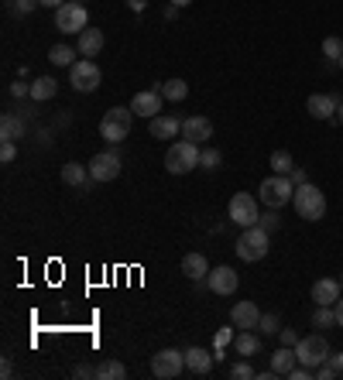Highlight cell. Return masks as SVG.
Masks as SVG:
<instances>
[{"label": "cell", "instance_id": "f6af8a7d", "mask_svg": "<svg viewBox=\"0 0 343 380\" xmlns=\"http://www.w3.org/2000/svg\"><path fill=\"white\" fill-rule=\"evenodd\" d=\"M175 18H179V7L168 4V7H165V21H175Z\"/></svg>", "mask_w": 343, "mask_h": 380}, {"label": "cell", "instance_id": "8fae6325", "mask_svg": "<svg viewBox=\"0 0 343 380\" xmlns=\"http://www.w3.org/2000/svg\"><path fill=\"white\" fill-rule=\"evenodd\" d=\"M237 271L234 267H227V264H220V267H213L210 274H206V288H210L213 295H234L237 291Z\"/></svg>", "mask_w": 343, "mask_h": 380}, {"label": "cell", "instance_id": "277c9868", "mask_svg": "<svg viewBox=\"0 0 343 380\" xmlns=\"http://www.w3.org/2000/svg\"><path fill=\"white\" fill-rule=\"evenodd\" d=\"M292 196H295V185H292L289 175H268L261 185H258V199H261L268 209H282V205H289Z\"/></svg>", "mask_w": 343, "mask_h": 380}, {"label": "cell", "instance_id": "7402d4cb", "mask_svg": "<svg viewBox=\"0 0 343 380\" xmlns=\"http://www.w3.org/2000/svg\"><path fill=\"white\" fill-rule=\"evenodd\" d=\"M234 350H237V356L261 353V336H258V329H240L234 336Z\"/></svg>", "mask_w": 343, "mask_h": 380}, {"label": "cell", "instance_id": "11a10c76", "mask_svg": "<svg viewBox=\"0 0 343 380\" xmlns=\"http://www.w3.org/2000/svg\"><path fill=\"white\" fill-rule=\"evenodd\" d=\"M340 284H343V274H340Z\"/></svg>", "mask_w": 343, "mask_h": 380}, {"label": "cell", "instance_id": "ab89813d", "mask_svg": "<svg viewBox=\"0 0 343 380\" xmlns=\"http://www.w3.org/2000/svg\"><path fill=\"white\" fill-rule=\"evenodd\" d=\"M11 96H14V100H25V96H31V82H21V79H18V82H11Z\"/></svg>", "mask_w": 343, "mask_h": 380}, {"label": "cell", "instance_id": "603a6c76", "mask_svg": "<svg viewBox=\"0 0 343 380\" xmlns=\"http://www.w3.org/2000/svg\"><path fill=\"white\" fill-rule=\"evenodd\" d=\"M299 363V356H295V346H278L275 353H271V370L278 374V377H289V370Z\"/></svg>", "mask_w": 343, "mask_h": 380}, {"label": "cell", "instance_id": "ac0fdd59", "mask_svg": "<svg viewBox=\"0 0 343 380\" xmlns=\"http://www.w3.org/2000/svg\"><path fill=\"white\" fill-rule=\"evenodd\" d=\"M76 49H80V55H86V58H96V55L104 51V31H100V27L80 31V34H76Z\"/></svg>", "mask_w": 343, "mask_h": 380}, {"label": "cell", "instance_id": "ba28073f", "mask_svg": "<svg viewBox=\"0 0 343 380\" xmlns=\"http://www.w3.org/2000/svg\"><path fill=\"white\" fill-rule=\"evenodd\" d=\"M151 374L158 380H175L185 374V353L179 350H158L151 356Z\"/></svg>", "mask_w": 343, "mask_h": 380}, {"label": "cell", "instance_id": "6f0895ef", "mask_svg": "<svg viewBox=\"0 0 343 380\" xmlns=\"http://www.w3.org/2000/svg\"><path fill=\"white\" fill-rule=\"evenodd\" d=\"M80 4H82V0H80Z\"/></svg>", "mask_w": 343, "mask_h": 380}, {"label": "cell", "instance_id": "cb8c5ba5", "mask_svg": "<svg viewBox=\"0 0 343 380\" xmlns=\"http://www.w3.org/2000/svg\"><path fill=\"white\" fill-rule=\"evenodd\" d=\"M25 134H27V124L18 113H4V117H0V137H4V141H21Z\"/></svg>", "mask_w": 343, "mask_h": 380}, {"label": "cell", "instance_id": "44dd1931", "mask_svg": "<svg viewBox=\"0 0 343 380\" xmlns=\"http://www.w3.org/2000/svg\"><path fill=\"white\" fill-rule=\"evenodd\" d=\"M62 182H66L69 189H86V182H93V178H89V165L66 161V165H62Z\"/></svg>", "mask_w": 343, "mask_h": 380}, {"label": "cell", "instance_id": "4dcf8cb0", "mask_svg": "<svg viewBox=\"0 0 343 380\" xmlns=\"http://www.w3.org/2000/svg\"><path fill=\"white\" fill-rule=\"evenodd\" d=\"M323 58H326V62H337V65H340V58H343V42L337 38V34L323 38Z\"/></svg>", "mask_w": 343, "mask_h": 380}, {"label": "cell", "instance_id": "b9f144b4", "mask_svg": "<svg viewBox=\"0 0 343 380\" xmlns=\"http://www.w3.org/2000/svg\"><path fill=\"white\" fill-rule=\"evenodd\" d=\"M278 339H282V346H299V336H295V329H278Z\"/></svg>", "mask_w": 343, "mask_h": 380}, {"label": "cell", "instance_id": "f5cc1de1", "mask_svg": "<svg viewBox=\"0 0 343 380\" xmlns=\"http://www.w3.org/2000/svg\"><path fill=\"white\" fill-rule=\"evenodd\" d=\"M337 120H340V124H343V103H340V106H337Z\"/></svg>", "mask_w": 343, "mask_h": 380}, {"label": "cell", "instance_id": "5bb4252c", "mask_svg": "<svg viewBox=\"0 0 343 380\" xmlns=\"http://www.w3.org/2000/svg\"><path fill=\"white\" fill-rule=\"evenodd\" d=\"M182 137L185 141H192V144H206V141L213 137V120L210 117H203V113L185 117L182 120Z\"/></svg>", "mask_w": 343, "mask_h": 380}, {"label": "cell", "instance_id": "e575fe53", "mask_svg": "<svg viewBox=\"0 0 343 380\" xmlns=\"http://www.w3.org/2000/svg\"><path fill=\"white\" fill-rule=\"evenodd\" d=\"M258 227H264L268 233H271V229H278V227H282V216H278V209H268V213H261Z\"/></svg>", "mask_w": 343, "mask_h": 380}, {"label": "cell", "instance_id": "30bf717a", "mask_svg": "<svg viewBox=\"0 0 343 380\" xmlns=\"http://www.w3.org/2000/svg\"><path fill=\"white\" fill-rule=\"evenodd\" d=\"M120 168H124V158L117 151H100L89 158V178L93 182H113L120 175Z\"/></svg>", "mask_w": 343, "mask_h": 380}, {"label": "cell", "instance_id": "f35d334b", "mask_svg": "<svg viewBox=\"0 0 343 380\" xmlns=\"http://www.w3.org/2000/svg\"><path fill=\"white\" fill-rule=\"evenodd\" d=\"M316 377L319 380H337V377H340V370H337V367L326 360V363H319V367H316Z\"/></svg>", "mask_w": 343, "mask_h": 380}, {"label": "cell", "instance_id": "7bdbcfd3", "mask_svg": "<svg viewBox=\"0 0 343 380\" xmlns=\"http://www.w3.org/2000/svg\"><path fill=\"white\" fill-rule=\"evenodd\" d=\"M73 377H80V380H86V377H96V370H93V367H86V363H80V367L73 370Z\"/></svg>", "mask_w": 343, "mask_h": 380}, {"label": "cell", "instance_id": "7a4b0ae2", "mask_svg": "<svg viewBox=\"0 0 343 380\" xmlns=\"http://www.w3.org/2000/svg\"><path fill=\"white\" fill-rule=\"evenodd\" d=\"M292 203H295V213L302 216V220H309V223H316L326 216V196H323V189L316 185H295V196H292Z\"/></svg>", "mask_w": 343, "mask_h": 380}, {"label": "cell", "instance_id": "7dc6e473", "mask_svg": "<svg viewBox=\"0 0 343 380\" xmlns=\"http://www.w3.org/2000/svg\"><path fill=\"white\" fill-rule=\"evenodd\" d=\"M333 308H337V326H340V329H343V295H340V302L333 305Z\"/></svg>", "mask_w": 343, "mask_h": 380}, {"label": "cell", "instance_id": "db71d44e", "mask_svg": "<svg viewBox=\"0 0 343 380\" xmlns=\"http://www.w3.org/2000/svg\"><path fill=\"white\" fill-rule=\"evenodd\" d=\"M340 69H343V58H340Z\"/></svg>", "mask_w": 343, "mask_h": 380}, {"label": "cell", "instance_id": "d4e9b609", "mask_svg": "<svg viewBox=\"0 0 343 380\" xmlns=\"http://www.w3.org/2000/svg\"><path fill=\"white\" fill-rule=\"evenodd\" d=\"M100 137L110 141V144H120V141H127L131 137V127L127 124H117V120H100Z\"/></svg>", "mask_w": 343, "mask_h": 380}, {"label": "cell", "instance_id": "6da1fadb", "mask_svg": "<svg viewBox=\"0 0 343 380\" xmlns=\"http://www.w3.org/2000/svg\"><path fill=\"white\" fill-rule=\"evenodd\" d=\"M199 154L203 144H192V141H172L168 151H165V172L168 175H189L192 168H199Z\"/></svg>", "mask_w": 343, "mask_h": 380}, {"label": "cell", "instance_id": "2e32d148", "mask_svg": "<svg viewBox=\"0 0 343 380\" xmlns=\"http://www.w3.org/2000/svg\"><path fill=\"white\" fill-rule=\"evenodd\" d=\"M148 134L158 137V141H172V137L182 134V120H179V117H165V113H158V117L148 120Z\"/></svg>", "mask_w": 343, "mask_h": 380}, {"label": "cell", "instance_id": "60d3db41", "mask_svg": "<svg viewBox=\"0 0 343 380\" xmlns=\"http://www.w3.org/2000/svg\"><path fill=\"white\" fill-rule=\"evenodd\" d=\"M35 7H42V4H38V0H14V11H18L21 18H27Z\"/></svg>", "mask_w": 343, "mask_h": 380}, {"label": "cell", "instance_id": "52a82bcc", "mask_svg": "<svg viewBox=\"0 0 343 380\" xmlns=\"http://www.w3.org/2000/svg\"><path fill=\"white\" fill-rule=\"evenodd\" d=\"M295 356H299V363L302 367H309V370H316L319 363H326L330 360V343H326V336H302L299 339V346H295Z\"/></svg>", "mask_w": 343, "mask_h": 380}, {"label": "cell", "instance_id": "8992f818", "mask_svg": "<svg viewBox=\"0 0 343 380\" xmlns=\"http://www.w3.org/2000/svg\"><path fill=\"white\" fill-rule=\"evenodd\" d=\"M86 25H89V14L80 0H66L62 7H55V27L62 34H80L86 31Z\"/></svg>", "mask_w": 343, "mask_h": 380}, {"label": "cell", "instance_id": "5b68a950", "mask_svg": "<svg viewBox=\"0 0 343 380\" xmlns=\"http://www.w3.org/2000/svg\"><path fill=\"white\" fill-rule=\"evenodd\" d=\"M258 203H261V199H254L251 192H234V196H230V205H227V220L237 223L240 229L258 227V220H261Z\"/></svg>", "mask_w": 343, "mask_h": 380}, {"label": "cell", "instance_id": "9f6ffc18", "mask_svg": "<svg viewBox=\"0 0 343 380\" xmlns=\"http://www.w3.org/2000/svg\"><path fill=\"white\" fill-rule=\"evenodd\" d=\"M11 4H14V0H11Z\"/></svg>", "mask_w": 343, "mask_h": 380}, {"label": "cell", "instance_id": "d6986e66", "mask_svg": "<svg viewBox=\"0 0 343 380\" xmlns=\"http://www.w3.org/2000/svg\"><path fill=\"white\" fill-rule=\"evenodd\" d=\"M340 291H343L340 281L319 278L316 284H313V302H316V305H337V302H340Z\"/></svg>", "mask_w": 343, "mask_h": 380}, {"label": "cell", "instance_id": "4316f807", "mask_svg": "<svg viewBox=\"0 0 343 380\" xmlns=\"http://www.w3.org/2000/svg\"><path fill=\"white\" fill-rule=\"evenodd\" d=\"M158 89L168 103H182L185 96H189V82H185V79H165Z\"/></svg>", "mask_w": 343, "mask_h": 380}, {"label": "cell", "instance_id": "74e56055", "mask_svg": "<svg viewBox=\"0 0 343 380\" xmlns=\"http://www.w3.org/2000/svg\"><path fill=\"white\" fill-rule=\"evenodd\" d=\"M14 158H18V141H4V144H0V161L11 165Z\"/></svg>", "mask_w": 343, "mask_h": 380}, {"label": "cell", "instance_id": "9c48e42d", "mask_svg": "<svg viewBox=\"0 0 343 380\" xmlns=\"http://www.w3.org/2000/svg\"><path fill=\"white\" fill-rule=\"evenodd\" d=\"M100 65L93 62V58H80L76 65H69V82H73V89L76 93H93L96 86H100Z\"/></svg>", "mask_w": 343, "mask_h": 380}, {"label": "cell", "instance_id": "d6a6232c", "mask_svg": "<svg viewBox=\"0 0 343 380\" xmlns=\"http://www.w3.org/2000/svg\"><path fill=\"white\" fill-rule=\"evenodd\" d=\"M104 117H106V120H117V124H127V127H131L137 113H134L131 106H110V110H106Z\"/></svg>", "mask_w": 343, "mask_h": 380}, {"label": "cell", "instance_id": "ee69618b", "mask_svg": "<svg viewBox=\"0 0 343 380\" xmlns=\"http://www.w3.org/2000/svg\"><path fill=\"white\" fill-rule=\"evenodd\" d=\"M292 185H306V182H309V175H306V172H302V168H292Z\"/></svg>", "mask_w": 343, "mask_h": 380}, {"label": "cell", "instance_id": "1f68e13d", "mask_svg": "<svg viewBox=\"0 0 343 380\" xmlns=\"http://www.w3.org/2000/svg\"><path fill=\"white\" fill-rule=\"evenodd\" d=\"M292 168H295V161H292L289 151H275V154H271V172H275V175H292Z\"/></svg>", "mask_w": 343, "mask_h": 380}, {"label": "cell", "instance_id": "7c38bea8", "mask_svg": "<svg viewBox=\"0 0 343 380\" xmlns=\"http://www.w3.org/2000/svg\"><path fill=\"white\" fill-rule=\"evenodd\" d=\"M340 96L337 93H313L309 100H306V110H309V117H316V120H337V106H340Z\"/></svg>", "mask_w": 343, "mask_h": 380}, {"label": "cell", "instance_id": "4fadbf2b", "mask_svg": "<svg viewBox=\"0 0 343 380\" xmlns=\"http://www.w3.org/2000/svg\"><path fill=\"white\" fill-rule=\"evenodd\" d=\"M161 103H165V96H161L158 86H151V89H144V93H137L131 100V110L137 113V117H144V120H151V117H158Z\"/></svg>", "mask_w": 343, "mask_h": 380}, {"label": "cell", "instance_id": "83f0119b", "mask_svg": "<svg viewBox=\"0 0 343 380\" xmlns=\"http://www.w3.org/2000/svg\"><path fill=\"white\" fill-rule=\"evenodd\" d=\"M96 377L100 380H124L127 377V367H124L120 360H104V363L96 367Z\"/></svg>", "mask_w": 343, "mask_h": 380}, {"label": "cell", "instance_id": "f907efd6", "mask_svg": "<svg viewBox=\"0 0 343 380\" xmlns=\"http://www.w3.org/2000/svg\"><path fill=\"white\" fill-rule=\"evenodd\" d=\"M38 4H42V7H62L66 0H38Z\"/></svg>", "mask_w": 343, "mask_h": 380}, {"label": "cell", "instance_id": "f1b7e54d", "mask_svg": "<svg viewBox=\"0 0 343 380\" xmlns=\"http://www.w3.org/2000/svg\"><path fill=\"white\" fill-rule=\"evenodd\" d=\"M76 51L80 49H73V45H52L49 49V62L52 65H76Z\"/></svg>", "mask_w": 343, "mask_h": 380}, {"label": "cell", "instance_id": "bcb514c9", "mask_svg": "<svg viewBox=\"0 0 343 380\" xmlns=\"http://www.w3.org/2000/svg\"><path fill=\"white\" fill-rule=\"evenodd\" d=\"M330 363H333V367L343 374V353H330Z\"/></svg>", "mask_w": 343, "mask_h": 380}, {"label": "cell", "instance_id": "816d5d0a", "mask_svg": "<svg viewBox=\"0 0 343 380\" xmlns=\"http://www.w3.org/2000/svg\"><path fill=\"white\" fill-rule=\"evenodd\" d=\"M172 4H175V7H189L192 0H172Z\"/></svg>", "mask_w": 343, "mask_h": 380}, {"label": "cell", "instance_id": "681fc988", "mask_svg": "<svg viewBox=\"0 0 343 380\" xmlns=\"http://www.w3.org/2000/svg\"><path fill=\"white\" fill-rule=\"evenodd\" d=\"M127 4H131V11H137V14H141V11H144V7H148V4H144V0H127Z\"/></svg>", "mask_w": 343, "mask_h": 380}, {"label": "cell", "instance_id": "d590c367", "mask_svg": "<svg viewBox=\"0 0 343 380\" xmlns=\"http://www.w3.org/2000/svg\"><path fill=\"white\" fill-rule=\"evenodd\" d=\"M230 377H234V380H251V377H258V370H251V363H244V360H240V363L230 367Z\"/></svg>", "mask_w": 343, "mask_h": 380}, {"label": "cell", "instance_id": "8d00e7d4", "mask_svg": "<svg viewBox=\"0 0 343 380\" xmlns=\"http://www.w3.org/2000/svg\"><path fill=\"white\" fill-rule=\"evenodd\" d=\"M258 332H264V336L278 332V315H275V312H268V315H261V322H258Z\"/></svg>", "mask_w": 343, "mask_h": 380}, {"label": "cell", "instance_id": "ffe728a7", "mask_svg": "<svg viewBox=\"0 0 343 380\" xmlns=\"http://www.w3.org/2000/svg\"><path fill=\"white\" fill-rule=\"evenodd\" d=\"M182 274L189 281H206V274H210V260L203 257V253H185L182 257Z\"/></svg>", "mask_w": 343, "mask_h": 380}, {"label": "cell", "instance_id": "9a60e30c", "mask_svg": "<svg viewBox=\"0 0 343 380\" xmlns=\"http://www.w3.org/2000/svg\"><path fill=\"white\" fill-rule=\"evenodd\" d=\"M213 363H216V356L210 350H203V346H189L185 350V370L196 374V377H206L213 370Z\"/></svg>", "mask_w": 343, "mask_h": 380}, {"label": "cell", "instance_id": "484cf974", "mask_svg": "<svg viewBox=\"0 0 343 380\" xmlns=\"http://www.w3.org/2000/svg\"><path fill=\"white\" fill-rule=\"evenodd\" d=\"M55 93H58V82H55L52 76H42V79L31 82V100L35 103H49Z\"/></svg>", "mask_w": 343, "mask_h": 380}, {"label": "cell", "instance_id": "f546056e", "mask_svg": "<svg viewBox=\"0 0 343 380\" xmlns=\"http://www.w3.org/2000/svg\"><path fill=\"white\" fill-rule=\"evenodd\" d=\"M313 326H316V329L337 326V308H333V305H316V312H313Z\"/></svg>", "mask_w": 343, "mask_h": 380}, {"label": "cell", "instance_id": "e0dca14e", "mask_svg": "<svg viewBox=\"0 0 343 380\" xmlns=\"http://www.w3.org/2000/svg\"><path fill=\"white\" fill-rule=\"evenodd\" d=\"M230 322H234L237 329H258L261 312H258V305L254 302H237L234 308H230Z\"/></svg>", "mask_w": 343, "mask_h": 380}, {"label": "cell", "instance_id": "836d02e7", "mask_svg": "<svg viewBox=\"0 0 343 380\" xmlns=\"http://www.w3.org/2000/svg\"><path fill=\"white\" fill-rule=\"evenodd\" d=\"M220 161H223V154L216 151V148H203V154H199V168H206V172H216Z\"/></svg>", "mask_w": 343, "mask_h": 380}, {"label": "cell", "instance_id": "c3c4849f", "mask_svg": "<svg viewBox=\"0 0 343 380\" xmlns=\"http://www.w3.org/2000/svg\"><path fill=\"white\" fill-rule=\"evenodd\" d=\"M230 339H234V336H230V329H223L220 336H216V343H220V346H223V343H230Z\"/></svg>", "mask_w": 343, "mask_h": 380}, {"label": "cell", "instance_id": "3957f363", "mask_svg": "<svg viewBox=\"0 0 343 380\" xmlns=\"http://www.w3.org/2000/svg\"><path fill=\"white\" fill-rule=\"evenodd\" d=\"M268 247H271V240H268V229L264 227H247L240 229L237 236V257L240 260H247V264H258V260H264L268 257Z\"/></svg>", "mask_w": 343, "mask_h": 380}]
</instances>
